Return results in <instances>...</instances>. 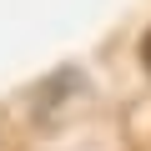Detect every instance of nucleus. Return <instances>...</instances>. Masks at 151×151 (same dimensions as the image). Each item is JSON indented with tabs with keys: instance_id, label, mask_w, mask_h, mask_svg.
Wrapping results in <instances>:
<instances>
[{
	"instance_id": "1",
	"label": "nucleus",
	"mask_w": 151,
	"mask_h": 151,
	"mask_svg": "<svg viewBox=\"0 0 151 151\" xmlns=\"http://www.w3.org/2000/svg\"><path fill=\"white\" fill-rule=\"evenodd\" d=\"M141 60H146V70H151V30H146V40H141Z\"/></svg>"
}]
</instances>
